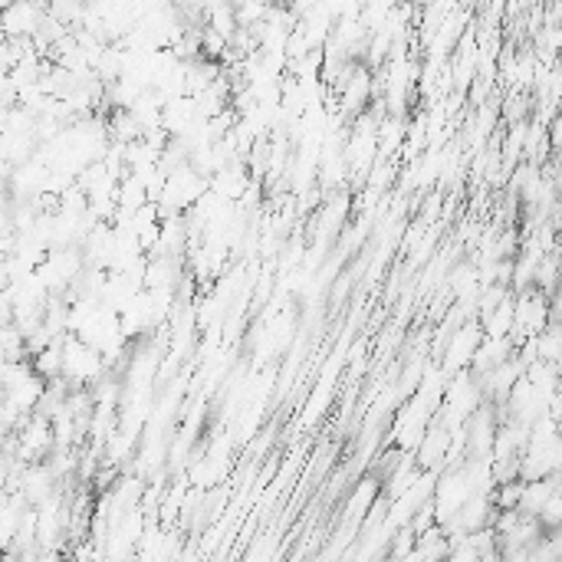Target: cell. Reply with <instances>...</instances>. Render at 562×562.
Instances as JSON below:
<instances>
[{
    "mask_svg": "<svg viewBox=\"0 0 562 562\" xmlns=\"http://www.w3.org/2000/svg\"><path fill=\"white\" fill-rule=\"evenodd\" d=\"M529 562H533V559H529Z\"/></svg>",
    "mask_w": 562,
    "mask_h": 562,
    "instance_id": "9",
    "label": "cell"
},
{
    "mask_svg": "<svg viewBox=\"0 0 562 562\" xmlns=\"http://www.w3.org/2000/svg\"><path fill=\"white\" fill-rule=\"evenodd\" d=\"M559 490V480L556 477H543V480H529V484H523V494H520V504H516V513L520 516H533L536 520L539 510L546 506V500Z\"/></svg>",
    "mask_w": 562,
    "mask_h": 562,
    "instance_id": "3",
    "label": "cell"
},
{
    "mask_svg": "<svg viewBox=\"0 0 562 562\" xmlns=\"http://www.w3.org/2000/svg\"><path fill=\"white\" fill-rule=\"evenodd\" d=\"M34 372H36V379H43V381H53V379H59L63 375V352H59V346H50V349H43L40 356H34Z\"/></svg>",
    "mask_w": 562,
    "mask_h": 562,
    "instance_id": "5",
    "label": "cell"
},
{
    "mask_svg": "<svg viewBox=\"0 0 562 562\" xmlns=\"http://www.w3.org/2000/svg\"><path fill=\"white\" fill-rule=\"evenodd\" d=\"M379 490H381L379 477L359 480L356 487H352V496H349V520H352V523L365 520V516L372 513L375 500H379Z\"/></svg>",
    "mask_w": 562,
    "mask_h": 562,
    "instance_id": "4",
    "label": "cell"
},
{
    "mask_svg": "<svg viewBox=\"0 0 562 562\" xmlns=\"http://www.w3.org/2000/svg\"><path fill=\"white\" fill-rule=\"evenodd\" d=\"M559 520H562V490H556V494L546 500L543 510H539L536 523L543 529H559Z\"/></svg>",
    "mask_w": 562,
    "mask_h": 562,
    "instance_id": "6",
    "label": "cell"
},
{
    "mask_svg": "<svg viewBox=\"0 0 562 562\" xmlns=\"http://www.w3.org/2000/svg\"><path fill=\"white\" fill-rule=\"evenodd\" d=\"M57 451L53 444V424L40 414H26L24 424L17 428V461L24 463H43Z\"/></svg>",
    "mask_w": 562,
    "mask_h": 562,
    "instance_id": "1",
    "label": "cell"
},
{
    "mask_svg": "<svg viewBox=\"0 0 562 562\" xmlns=\"http://www.w3.org/2000/svg\"><path fill=\"white\" fill-rule=\"evenodd\" d=\"M480 339H484V332H480L477 319H467L463 326H457V329L451 332V342H444V365H441V372L444 375L467 372Z\"/></svg>",
    "mask_w": 562,
    "mask_h": 562,
    "instance_id": "2",
    "label": "cell"
},
{
    "mask_svg": "<svg viewBox=\"0 0 562 562\" xmlns=\"http://www.w3.org/2000/svg\"><path fill=\"white\" fill-rule=\"evenodd\" d=\"M4 290H10V276H7V270H4V264H0V293Z\"/></svg>",
    "mask_w": 562,
    "mask_h": 562,
    "instance_id": "8",
    "label": "cell"
},
{
    "mask_svg": "<svg viewBox=\"0 0 562 562\" xmlns=\"http://www.w3.org/2000/svg\"><path fill=\"white\" fill-rule=\"evenodd\" d=\"M36 562H69L63 549H40L36 553Z\"/></svg>",
    "mask_w": 562,
    "mask_h": 562,
    "instance_id": "7",
    "label": "cell"
}]
</instances>
